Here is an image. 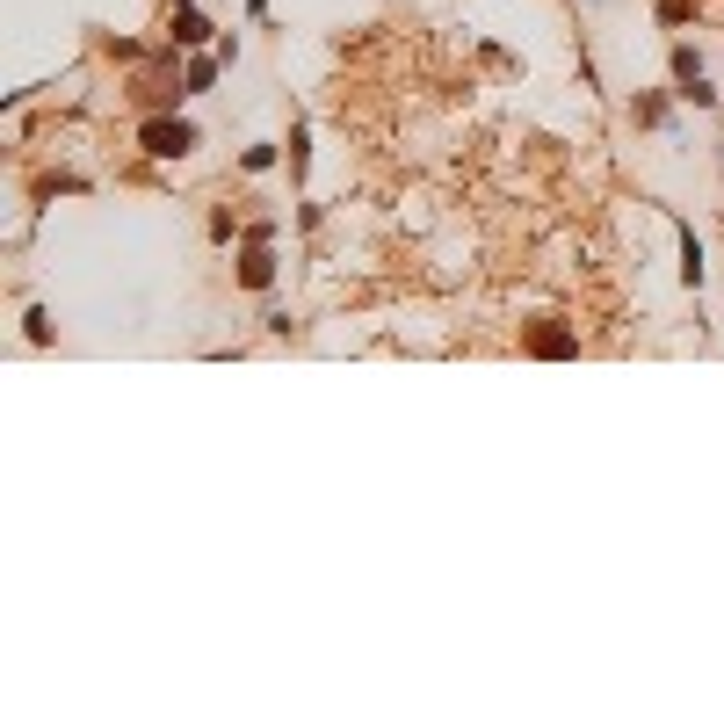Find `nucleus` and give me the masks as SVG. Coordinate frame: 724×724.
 Instances as JSON below:
<instances>
[{
  "mask_svg": "<svg viewBox=\"0 0 724 724\" xmlns=\"http://www.w3.org/2000/svg\"><path fill=\"white\" fill-rule=\"evenodd\" d=\"M138 138H145V153H153V160H181V153L196 145V124H181V116H153Z\"/></svg>",
  "mask_w": 724,
  "mask_h": 724,
  "instance_id": "1",
  "label": "nucleus"
},
{
  "mask_svg": "<svg viewBox=\"0 0 724 724\" xmlns=\"http://www.w3.org/2000/svg\"><path fill=\"white\" fill-rule=\"evenodd\" d=\"M674 95H681V102H696V109H717V87H710V73H703V58H696V51H688V44L674 51Z\"/></svg>",
  "mask_w": 724,
  "mask_h": 724,
  "instance_id": "2",
  "label": "nucleus"
},
{
  "mask_svg": "<svg viewBox=\"0 0 724 724\" xmlns=\"http://www.w3.org/2000/svg\"><path fill=\"white\" fill-rule=\"evenodd\" d=\"M239 283H247V290H268V283H276V254H268V225H254L247 254H239Z\"/></svg>",
  "mask_w": 724,
  "mask_h": 724,
  "instance_id": "3",
  "label": "nucleus"
},
{
  "mask_svg": "<svg viewBox=\"0 0 724 724\" xmlns=\"http://www.w3.org/2000/svg\"><path fill=\"white\" fill-rule=\"evenodd\" d=\"M580 341H572V326H558V319H543V326H529V355H572Z\"/></svg>",
  "mask_w": 724,
  "mask_h": 724,
  "instance_id": "4",
  "label": "nucleus"
},
{
  "mask_svg": "<svg viewBox=\"0 0 724 724\" xmlns=\"http://www.w3.org/2000/svg\"><path fill=\"white\" fill-rule=\"evenodd\" d=\"M174 37H181V44H203V37H210V22H203L196 8H174Z\"/></svg>",
  "mask_w": 724,
  "mask_h": 724,
  "instance_id": "5",
  "label": "nucleus"
},
{
  "mask_svg": "<svg viewBox=\"0 0 724 724\" xmlns=\"http://www.w3.org/2000/svg\"><path fill=\"white\" fill-rule=\"evenodd\" d=\"M630 116H638V124H667V95H638Z\"/></svg>",
  "mask_w": 724,
  "mask_h": 724,
  "instance_id": "6",
  "label": "nucleus"
},
{
  "mask_svg": "<svg viewBox=\"0 0 724 724\" xmlns=\"http://www.w3.org/2000/svg\"><path fill=\"white\" fill-rule=\"evenodd\" d=\"M210 80H218V58H196V66H189V95H203Z\"/></svg>",
  "mask_w": 724,
  "mask_h": 724,
  "instance_id": "7",
  "label": "nucleus"
}]
</instances>
